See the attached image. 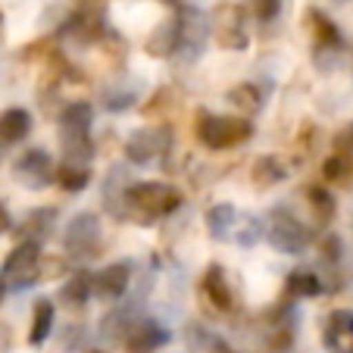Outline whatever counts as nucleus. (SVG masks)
I'll return each instance as SVG.
<instances>
[{"label": "nucleus", "mask_w": 353, "mask_h": 353, "mask_svg": "<svg viewBox=\"0 0 353 353\" xmlns=\"http://www.w3.org/2000/svg\"><path fill=\"white\" fill-rule=\"evenodd\" d=\"M210 353H238V350H234V347H228L225 341H213V344H210Z\"/></svg>", "instance_id": "nucleus-30"}, {"label": "nucleus", "mask_w": 353, "mask_h": 353, "mask_svg": "<svg viewBox=\"0 0 353 353\" xmlns=\"http://www.w3.org/2000/svg\"><path fill=\"white\" fill-rule=\"evenodd\" d=\"M347 172H350V157L338 154V150H334V154L325 160V166H322V175H325L328 181H341V179H347Z\"/></svg>", "instance_id": "nucleus-23"}, {"label": "nucleus", "mask_w": 353, "mask_h": 353, "mask_svg": "<svg viewBox=\"0 0 353 353\" xmlns=\"http://www.w3.org/2000/svg\"><path fill=\"white\" fill-rule=\"evenodd\" d=\"M32 132V116H28V110H3L0 113V144H16V141H22L26 134Z\"/></svg>", "instance_id": "nucleus-14"}, {"label": "nucleus", "mask_w": 353, "mask_h": 353, "mask_svg": "<svg viewBox=\"0 0 353 353\" xmlns=\"http://www.w3.org/2000/svg\"><path fill=\"white\" fill-rule=\"evenodd\" d=\"M91 122H94V110L85 100H75V103H66V110L60 113V138L63 147H66L69 160L75 154H88L91 144H88V134H91Z\"/></svg>", "instance_id": "nucleus-3"}, {"label": "nucleus", "mask_w": 353, "mask_h": 353, "mask_svg": "<svg viewBox=\"0 0 353 353\" xmlns=\"http://www.w3.org/2000/svg\"><path fill=\"white\" fill-rule=\"evenodd\" d=\"M54 216H57V213H50V210H41V213H32V216H28V219H26V228H32V232H34L32 241H38V244H41V238L47 234V228L54 225Z\"/></svg>", "instance_id": "nucleus-24"}, {"label": "nucleus", "mask_w": 353, "mask_h": 353, "mask_svg": "<svg viewBox=\"0 0 353 353\" xmlns=\"http://www.w3.org/2000/svg\"><path fill=\"white\" fill-rule=\"evenodd\" d=\"M269 241H272V247L279 250V254L297 256V254H303V250L310 247L313 234H310V228L303 225V222H300L294 213L281 210V213L272 216V225H269Z\"/></svg>", "instance_id": "nucleus-4"}, {"label": "nucleus", "mask_w": 353, "mask_h": 353, "mask_svg": "<svg viewBox=\"0 0 353 353\" xmlns=\"http://www.w3.org/2000/svg\"><path fill=\"white\" fill-rule=\"evenodd\" d=\"M310 200H313V210L319 216V222H328L334 216V197L325 188H310Z\"/></svg>", "instance_id": "nucleus-22"}, {"label": "nucleus", "mask_w": 353, "mask_h": 353, "mask_svg": "<svg viewBox=\"0 0 353 353\" xmlns=\"http://www.w3.org/2000/svg\"><path fill=\"white\" fill-rule=\"evenodd\" d=\"M91 294H94V275H88V272H75L66 281V288H63V300H66L69 307H85Z\"/></svg>", "instance_id": "nucleus-20"}, {"label": "nucleus", "mask_w": 353, "mask_h": 353, "mask_svg": "<svg viewBox=\"0 0 353 353\" xmlns=\"http://www.w3.org/2000/svg\"><path fill=\"white\" fill-rule=\"evenodd\" d=\"M10 228H13V222H10V213L3 210V203H0V234H7Z\"/></svg>", "instance_id": "nucleus-29"}, {"label": "nucleus", "mask_w": 353, "mask_h": 353, "mask_svg": "<svg viewBox=\"0 0 353 353\" xmlns=\"http://www.w3.org/2000/svg\"><path fill=\"white\" fill-rule=\"evenodd\" d=\"M38 263H41V244L28 238L16 247L7 260H3L0 279L7 281V285H13V288H26V285H32L34 272H38Z\"/></svg>", "instance_id": "nucleus-7"}, {"label": "nucleus", "mask_w": 353, "mask_h": 353, "mask_svg": "<svg viewBox=\"0 0 353 353\" xmlns=\"http://www.w3.org/2000/svg\"><path fill=\"white\" fill-rule=\"evenodd\" d=\"M200 288H203L207 300L219 310V313H228V310H232V291H228V279H225V272H222V266H210L207 272H203Z\"/></svg>", "instance_id": "nucleus-13"}, {"label": "nucleus", "mask_w": 353, "mask_h": 353, "mask_svg": "<svg viewBox=\"0 0 353 353\" xmlns=\"http://www.w3.org/2000/svg\"><path fill=\"white\" fill-rule=\"evenodd\" d=\"M13 175L19 185L26 188H44L54 179V163H50V154L34 147V150H26L19 160L13 163Z\"/></svg>", "instance_id": "nucleus-9"}, {"label": "nucleus", "mask_w": 353, "mask_h": 353, "mask_svg": "<svg viewBox=\"0 0 353 353\" xmlns=\"http://www.w3.org/2000/svg\"><path fill=\"white\" fill-rule=\"evenodd\" d=\"M285 291H288V297H294V300H300V297H316V294H322V281H319V275H316V272L297 269V272L288 275Z\"/></svg>", "instance_id": "nucleus-16"}, {"label": "nucleus", "mask_w": 353, "mask_h": 353, "mask_svg": "<svg viewBox=\"0 0 353 353\" xmlns=\"http://www.w3.org/2000/svg\"><path fill=\"white\" fill-rule=\"evenodd\" d=\"M134 103V91H122V94H107V110H128Z\"/></svg>", "instance_id": "nucleus-28"}, {"label": "nucleus", "mask_w": 353, "mask_h": 353, "mask_svg": "<svg viewBox=\"0 0 353 353\" xmlns=\"http://www.w3.org/2000/svg\"><path fill=\"white\" fill-rule=\"evenodd\" d=\"M132 285V266L128 263H113L100 275H94V291L100 300H119Z\"/></svg>", "instance_id": "nucleus-12"}, {"label": "nucleus", "mask_w": 353, "mask_h": 353, "mask_svg": "<svg viewBox=\"0 0 353 353\" xmlns=\"http://www.w3.org/2000/svg\"><path fill=\"white\" fill-rule=\"evenodd\" d=\"M207 41V22L197 10H185L179 16V47H175V54H185L188 60L200 54V47Z\"/></svg>", "instance_id": "nucleus-11"}, {"label": "nucleus", "mask_w": 353, "mask_h": 353, "mask_svg": "<svg viewBox=\"0 0 353 353\" xmlns=\"http://www.w3.org/2000/svg\"><path fill=\"white\" fill-rule=\"evenodd\" d=\"M54 181L63 191H85L88 181H91V172H88V166H79L75 160H69L60 169H54Z\"/></svg>", "instance_id": "nucleus-18"}, {"label": "nucleus", "mask_w": 353, "mask_h": 353, "mask_svg": "<svg viewBox=\"0 0 353 353\" xmlns=\"http://www.w3.org/2000/svg\"><path fill=\"white\" fill-rule=\"evenodd\" d=\"M256 175H260V185H275V181H281L285 179V169L279 166L275 160H260L256 163Z\"/></svg>", "instance_id": "nucleus-25"}, {"label": "nucleus", "mask_w": 353, "mask_h": 353, "mask_svg": "<svg viewBox=\"0 0 353 353\" xmlns=\"http://www.w3.org/2000/svg\"><path fill=\"white\" fill-rule=\"evenodd\" d=\"M281 13V0H254V16L260 22H272Z\"/></svg>", "instance_id": "nucleus-27"}, {"label": "nucleus", "mask_w": 353, "mask_h": 353, "mask_svg": "<svg viewBox=\"0 0 353 353\" xmlns=\"http://www.w3.org/2000/svg\"><path fill=\"white\" fill-rule=\"evenodd\" d=\"M63 247L75 260H91L100 250V219L94 213H79L63 234Z\"/></svg>", "instance_id": "nucleus-5"}, {"label": "nucleus", "mask_w": 353, "mask_h": 353, "mask_svg": "<svg viewBox=\"0 0 353 353\" xmlns=\"http://www.w3.org/2000/svg\"><path fill=\"white\" fill-rule=\"evenodd\" d=\"M234 219H238V210L232 207V203H216L213 210L207 213V225H210V234H213L216 241H225L228 234L234 232Z\"/></svg>", "instance_id": "nucleus-17"}, {"label": "nucleus", "mask_w": 353, "mask_h": 353, "mask_svg": "<svg viewBox=\"0 0 353 353\" xmlns=\"http://www.w3.org/2000/svg\"><path fill=\"white\" fill-rule=\"evenodd\" d=\"M169 338H172V334L157 319H138V322H132V325H125L122 344H125L128 353H157L160 347L169 344Z\"/></svg>", "instance_id": "nucleus-8"}, {"label": "nucleus", "mask_w": 353, "mask_h": 353, "mask_svg": "<svg viewBox=\"0 0 353 353\" xmlns=\"http://www.w3.org/2000/svg\"><path fill=\"white\" fill-rule=\"evenodd\" d=\"M169 144H172L169 128H138V132H132L125 141V157L134 166H150V163L163 160Z\"/></svg>", "instance_id": "nucleus-6"}, {"label": "nucleus", "mask_w": 353, "mask_h": 353, "mask_svg": "<svg viewBox=\"0 0 353 353\" xmlns=\"http://www.w3.org/2000/svg\"><path fill=\"white\" fill-rule=\"evenodd\" d=\"M125 203L141 213L144 219H163V216L175 213L181 203L179 188L163 185V181H144V185H134L125 191Z\"/></svg>", "instance_id": "nucleus-1"}, {"label": "nucleus", "mask_w": 353, "mask_h": 353, "mask_svg": "<svg viewBox=\"0 0 353 353\" xmlns=\"http://www.w3.org/2000/svg\"><path fill=\"white\" fill-rule=\"evenodd\" d=\"M54 303L50 300H38L34 303V319H32V332H28V341H32L34 347L44 344L47 338H50V332H54Z\"/></svg>", "instance_id": "nucleus-15"}, {"label": "nucleus", "mask_w": 353, "mask_h": 353, "mask_svg": "<svg viewBox=\"0 0 353 353\" xmlns=\"http://www.w3.org/2000/svg\"><path fill=\"white\" fill-rule=\"evenodd\" d=\"M310 22L316 26V34H319L322 44H328V47H338L341 44V32L334 28L332 19H325V16L319 13V10H313V13H310Z\"/></svg>", "instance_id": "nucleus-21"}, {"label": "nucleus", "mask_w": 353, "mask_h": 353, "mask_svg": "<svg viewBox=\"0 0 353 353\" xmlns=\"http://www.w3.org/2000/svg\"><path fill=\"white\" fill-rule=\"evenodd\" d=\"M175 47H179V19L163 22V26L157 28L154 38L147 41V50H150L154 57H169V54H175Z\"/></svg>", "instance_id": "nucleus-19"}, {"label": "nucleus", "mask_w": 353, "mask_h": 353, "mask_svg": "<svg viewBox=\"0 0 353 353\" xmlns=\"http://www.w3.org/2000/svg\"><path fill=\"white\" fill-rule=\"evenodd\" d=\"M254 134V125L247 119H232V116H203L197 122V138L213 150H228V147L244 144Z\"/></svg>", "instance_id": "nucleus-2"}, {"label": "nucleus", "mask_w": 353, "mask_h": 353, "mask_svg": "<svg viewBox=\"0 0 353 353\" xmlns=\"http://www.w3.org/2000/svg\"><path fill=\"white\" fill-rule=\"evenodd\" d=\"M232 100L238 103V107H247V110H256L260 107V94H256L254 85H241L232 91Z\"/></svg>", "instance_id": "nucleus-26"}, {"label": "nucleus", "mask_w": 353, "mask_h": 353, "mask_svg": "<svg viewBox=\"0 0 353 353\" xmlns=\"http://www.w3.org/2000/svg\"><path fill=\"white\" fill-rule=\"evenodd\" d=\"M322 344L328 353H353V310H334L322 328Z\"/></svg>", "instance_id": "nucleus-10"}]
</instances>
